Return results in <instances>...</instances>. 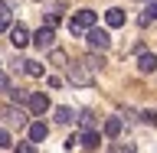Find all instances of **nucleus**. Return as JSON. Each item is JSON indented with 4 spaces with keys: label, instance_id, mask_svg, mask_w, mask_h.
I'll list each match as a JSON object with an SVG mask.
<instances>
[{
    "label": "nucleus",
    "instance_id": "20",
    "mask_svg": "<svg viewBox=\"0 0 157 153\" xmlns=\"http://www.w3.org/2000/svg\"><path fill=\"white\" fill-rule=\"evenodd\" d=\"M141 121H144L147 127H157V111H144V114H141Z\"/></svg>",
    "mask_w": 157,
    "mask_h": 153
},
{
    "label": "nucleus",
    "instance_id": "14",
    "mask_svg": "<svg viewBox=\"0 0 157 153\" xmlns=\"http://www.w3.org/2000/svg\"><path fill=\"white\" fill-rule=\"evenodd\" d=\"M75 121L82 124V130H92V127H98V121H95V114H92V111H78Z\"/></svg>",
    "mask_w": 157,
    "mask_h": 153
},
{
    "label": "nucleus",
    "instance_id": "17",
    "mask_svg": "<svg viewBox=\"0 0 157 153\" xmlns=\"http://www.w3.org/2000/svg\"><path fill=\"white\" fill-rule=\"evenodd\" d=\"M23 72H26L29 78H43V65H39V62H33V59H29L26 65H23Z\"/></svg>",
    "mask_w": 157,
    "mask_h": 153
},
{
    "label": "nucleus",
    "instance_id": "24",
    "mask_svg": "<svg viewBox=\"0 0 157 153\" xmlns=\"http://www.w3.org/2000/svg\"><path fill=\"white\" fill-rule=\"evenodd\" d=\"M111 150H115V153H121V150L131 153V150H134V144H111Z\"/></svg>",
    "mask_w": 157,
    "mask_h": 153
},
{
    "label": "nucleus",
    "instance_id": "3",
    "mask_svg": "<svg viewBox=\"0 0 157 153\" xmlns=\"http://www.w3.org/2000/svg\"><path fill=\"white\" fill-rule=\"evenodd\" d=\"M85 39H88V46L95 49V52H105L108 46H111V36H108V29H98V26H92L85 33Z\"/></svg>",
    "mask_w": 157,
    "mask_h": 153
},
{
    "label": "nucleus",
    "instance_id": "16",
    "mask_svg": "<svg viewBox=\"0 0 157 153\" xmlns=\"http://www.w3.org/2000/svg\"><path fill=\"white\" fill-rule=\"evenodd\" d=\"M82 62H85L92 72H101V65H105V59H101V56H95V52H92V56H85Z\"/></svg>",
    "mask_w": 157,
    "mask_h": 153
},
{
    "label": "nucleus",
    "instance_id": "2",
    "mask_svg": "<svg viewBox=\"0 0 157 153\" xmlns=\"http://www.w3.org/2000/svg\"><path fill=\"white\" fill-rule=\"evenodd\" d=\"M95 13H92V10H78V13H72V20H69V33H72V36H85L88 29L95 26Z\"/></svg>",
    "mask_w": 157,
    "mask_h": 153
},
{
    "label": "nucleus",
    "instance_id": "7",
    "mask_svg": "<svg viewBox=\"0 0 157 153\" xmlns=\"http://www.w3.org/2000/svg\"><path fill=\"white\" fill-rule=\"evenodd\" d=\"M52 42H56V33H52V26H43L33 33V46L36 49H52Z\"/></svg>",
    "mask_w": 157,
    "mask_h": 153
},
{
    "label": "nucleus",
    "instance_id": "19",
    "mask_svg": "<svg viewBox=\"0 0 157 153\" xmlns=\"http://www.w3.org/2000/svg\"><path fill=\"white\" fill-rule=\"evenodd\" d=\"M17 153H36V140H29V144H13Z\"/></svg>",
    "mask_w": 157,
    "mask_h": 153
},
{
    "label": "nucleus",
    "instance_id": "9",
    "mask_svg": "<svg viewBox=\"0 0 157 153\" xmlns=\"http://www.w3.org/2000/svg\"><path fill=\"white\" fill-rule=\"evenodd\" d=\"M137 72H141V75L157 72V52H141V59H137Z\"/></svg>",
    "mask_w": 157,
    "mask_h": 153
},
{
    "label": "nucleus",
    "instance_id": "18",
    "mask_svg": "<svg viewBox=\"0 0 157 153\" xmlns=\"http://www.w3.org/2000/svg\"><path fill=\"white\" fill-rule=\"evenodd\" d=\"M49 59H52V65H59V68L69 65V56H66V52H59V49H52V52H49Z\"/></svg>",
    "mask_w": 157,
    "mask_h": 153
},
{
    "label": "nucleus",
    "instance_id": "4",
    "mask_svg": "<svg viewBox=\"0 0 157 153\" xmlns=\"http://www.w3.org/2000/svg\"><path fill=\"white\" fill-rule=\"evenodd\" d=\"M0 117L7 121L10 127H26V114L20 111L17 104H7V107H0Z\"/></svg>",
    "mask_w": 157,
    "mask_h": 153
},
{
    "label": "nucleus",
    "instance_id": "11",
    "mask_svg": "<svg viewBox=\"0 0 157 153\" xmlns=\"http://www.w3.org/2000/svg\"><path fill=\"white\" fill-rule=\"evenodd\" d=\"M105 26H111V29L124 26V10H121V7H111V10L105 13Z\"/></svg>",
    "mask_w": 157,
    "mask_h": 153
},
{
    "label": "nucleus",
    "instance_id": "6",
    "mask_svg": "<svg viewBox=\"0 0 157 153\" xmlns=\"http://www.w3.org/2000/svg\"><path fill=\"white\" fill-rule=\"evenodd\" d=\"M26 107H29V114H46V111H49V98L39 95V91H29Z\"/></svg>",
    "mask_w": 157,
    "mask_h": 153
},
{
    "label": "nucleus",
    "instance_id": "23",
    "mask_svg": "<svg viewBox=\"0 0 157 153\" xmlns=\"http://www.w3.org/2000/svg\"><path fill=\"white\" fill-rule=\"evenodd\" d=\"M7 26H10V10H3V13H0V33H3Z\"/></svg>",
    "mask_w": 157,
    "mask_h": 153
},
{
    "label": "nucleus",
    "instance_id": "8",
    "mask_svg": "<svg viewBox=\"0 0 157 153\" xmlns=\"http://www.w3.org/2000/svg\"><path fill=\"white\" fill-rule=\"evenodd\" d=\"M98 144H101V134H98L95 127L92 130H82V137H78V147L82 150H98Z\"/></svg>",
    "mask_w": 157,
    "mask_h": 153
},
{
    "label": "nucleus",
    "instance_id": "13",
    "mask_svg": "<svg viewBox=\"0 0 157 153\" xmlns=\"http://www.w3.org/2000/svg\"><path fill=\"white\" fill-rule=\"evenodd\" d=\"M154 20H157V0H151V3H147V10L141 13V20H137V23H141V26H151Z\"/></svg>",
    "mask_w": 157,
    "mask_h": 153
},
{
    "label": "nucleus",
    "instance_id": "21",
    "mask_svg": "<svg viewBox=\"0 0 157 153\" xmlns=\"http://www.w3.org/2000/svg\"><path fill=\"white\" fill-rule=\"evenodd\" d=\"M10 147H13V144H10V134L0 127V150H10Z\"/></svg>",
    "mask_w": 157,
    "mask_h": 153
},
{
    "label": "nucleus",
    "instance_id": "12",
    "mask_svg": "<svg viewBox=\"0 0 157 153\" xmlns=\"http://www.w3.org/2000/svg\"><path fill=\"white\" fill-rule=\"evenodd\" d=\"M52 114H56V124H72V121L78 117L75 111H72V107H56Z\"/></svg>",
    "mask_w": 157,
    "mask_h": 153
},
{
    "label": "nucleus",
    "instance_id": "15",
    "mask_svg": "<svg viewBox=\"0 0 157 153\" xmlns=\"http://www.w3.org/2000/svg\"><path fill=\"white\" fill-rule=\"evenodd\" d=\"M121 134V117H108L105 121V137H118Z\"/></svg>",
    "mask_w": 157,
    "mask_h": 153
},
{
    "label": "nucleus",
    "instance_id": "10",
    "mask_svg": "<svg viewBox=\"0 0 157 153\" xmlns=\"http://www.w3.org/2000/svg\"><path fill=\"white\" fill-rule=\"evenodd\" d=\"M46 137H49V127H46V121H33V124H29V140L43 144Z\"/></svg>",
    "mask_w": 157,
    "mask_h": 153
},
{
    "label": "nucleus",
    "instance_id": "5",
    "mask_svg": "<svg viewBox=\"0 0 157 153\" xmlns=\"http://www.w3.org/2000/svg\"><path fill=\"white\" fill-rule=\"evenodd\" d=\"M10 42H13L17 49H26L29 42H33V33H29V29L20 23V26H13V29H10Z\"/></svg>",
    "mask_w": 157,
    "mask_h": 153
},
{
    "label": "nucleus",
    "instance_id": "22",
    "mask_svg": "<svg viewBox=\"0 0 157 153\" xmlns=\"http://www.w3.org/2000/svg\"><path fill=\"white\" fill-rule=\"evenodd\" d=\"M10 95H13V101H17V104H26V98H29V91H10Z\"/></svg>",
    "mask_w": 157,
    "mask_h": 153
},
{
    "label": "nucleus",
    "instance_id": "26",
    "mask_svg": "<svg viewBox=\"0 0 157 153\" xmlns=\"http://www.w3.org/2000/svg\"><path fill=\"white\" fill-rule=\"evenodd\" d=\"M3 10H7V7H3V3H0V13H3Z\"/></svg>",
    "mask_w": 157,
    "mask_h": 153
},
{
    "label": "nucleus",
    "instance_id": "1",
    "mask_svg": "<svg viewBox=\"0 0 157 153\" xmlns=\"http://www.w3.org/2000/svg\"><path fill=\"white\" fill-rule=\"evenodd\" d=\"M66 75H69L72 85H82V88H88L92 82H95V72H92L85 62H69V65H66Z\"/></svg>",
    "mask_w": 157,
    "mask_h": 153
},
{
    "label": "nucleus",
    "instance_id": "25",
    "mask_svg": "<svg viewBox=\"0 0 157 153\" xmlns=\"http://www.w3.org/2000/svg\"><path fill=\"white\" fill-rule=\"evenodd\" d=\"M0 88H3V91H10V78H7V75H0Z\"/></svg>",
    "mask_w": 157,
    "mask_h": 153
}]
</instances>
